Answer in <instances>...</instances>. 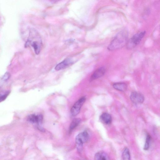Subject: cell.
Masks as SVG:
<instances>
[{"mask_svg": "<svg viewBox=\"0 0 160 160\" xmlns=\"http://www.w3.org/2000/svg\"><path fill=\"white\" fill-rule=\"evenodd\" d=\"M128 33L126 30L120 31L111 41L108 47L110 51H114L122 48L128 42Z\"/></svg>", "mask_w": 160, "mask_h": 160, "instance_id": "1", "label": "cell"}, {"mask_svg": "<svg viewBox=\"0 0 160 160\" xmlns=\"http://www.w3.org/2000/svg\"><path fill=\"white\" fill-rule=\"evenodd\" d=\"M86 100V98L83 97L80 99L75 104L71 109V113L72 115L75 116L79 113L81 108Z\"/></svg>", "mask_w": 160, "mask_h": 160, "instance_id": "4", "label": "cell"}, {"mask_svg": "<svg viewBox=\"0 0 160 160\" xmlns=\"http://www.w3.org/2000/svg\"><path fill=\"white\" fill-rule=\"evenodd\" d=\"M114 88L119 91L124 92L127 89V85L123 83H117L113 85Z\"/></svg>", "mask_w": 160, "mask_h": 160, "instance_id": "10", "label": "cell"}, {"mask_svg": "<svg viewBox=\"0 0 160 160\" xmlns=\"http://www.w3.org/2000/svg\"><path fill=\"white\" fill-rule=\"evenodd\" d=\"M132 101L137 104L142 103L144 101L145 98L141 94L137 92H132L130 96Z\"/></svg>", "mask_w": 160, "mask_h": 160, "instance_id": "6", "label": "cell"}, {"mask_svg": "<svg viewBox=\"0 0 160 160\" xmlns=\"http://www.w3.org/2000/svg\"><path fill=\"white\" fill-rule=\"evenodd\" d=\"M95 160H107L106 155L103 151H100L96 153L94 156Z\"/></svg>", "mask_w": 160, "mask_h": 160, "instance_id": "12", "label": "cell"}, {"mask_svg": "<svg viewBox=\"0 0 160 160\" xmlns=\"http://www.w3.org/2000/svg\"><path fill=\"white\" fill-rule=\"evenodd\" d=\"M122 158L123 160H130V151L128 148H126L124 149L122 153Z\"/></svg>", "mask_w": 160, "mask_h": 160, "instance_id": "13", "label": "cell"}, {"mask_svg": "<svg viewBox=\"0 0 160 160\" xmlns=\"http://www.w3.org/2000/svg\"><path fill=\"white\" fill-rule=\"evenodd\" d=\"M146 32L143 31L134 35L127 43V48L129 50L132 49L138 45L145 36Z\"/></svg>", "mask_w": 160, "mask_h": 160, "instance_id": "2", "label": "cell"}, {"mask_svg": "<svg viewBox=\"0 0 160 160\" xmlns=\"http://www.w3.org/2000/svg\"><path fill=\"white\" fill-rule=\"evenodd\" d=\"M11 77V75L8 72H6L2 77V78L3 82H6Z\"/></svg>", "mask_w": 160, "mask_h": 160, "instance_id": "17", "label": "cell"}, {"mask_svg": "<svg viewBox=\"0 0 160 160\" xmlns=\"http://www.w3.org/2000/svg\"><path fill=\"white\" fill-rule=\"evenodd\" d=\"M81 119L79 118L74 119L71 122L69 127V132L72 131L79 124Z\"/></svg>", "mask_w": 160, "mask_h": 160, "instance_id": "11", "label": "cell"}, {"mask_svg": "<svg viewBox=\"0 0 160 160\" xmlns=\"http://www.w3.org/2000/svg\"><path fill=\"white\" fill-rule=\"evenodd\" d=\"M106 71V69L103 67H101L97 69L91 76L90 78V82H92L103 76L105 74Z\"/></svg>", "mask_w": 160, "mask_h": 160, "instance_id": "8", "label": "cell"}, {"mask_svg": "<svg viewBox=\"0 0 160 160\" xmlns=\"http://www.w3.org/2000/svg\"><path fill=\"white\" fill-rule=\"evenodd\" d=\"M100 120L103 123L109 125L112 122V117L110 115L107 113H103L100 116Z\"/></svg>", "mask_w": 160, "mask_h": 160, "instance_id": "9", "label": "cell"}, {"mask_svg": "<svg viewBox=\"0 0 160 160\" xmlns=\"http://www.w3.org/2000/svg\"><path fill=\"white\" fill-rule=\"evenodd\" d=\"M73 63L72 60L71 58H67L59 63L55 69L57 71L64 69L71 65Z\"/></svg>", "mask_w": 160, "mask_h": 160, "instance_id": "7", "label": "cell"}, {"mask_svg": "<svg viewBox=\"0 0 160 160\" xmlns=\"http://www.w3.org/2000/svg\"><path fill=\"white\" fill-rule=\"evenodd\" d=\"M89 138L88 133L86 131L80 133L77 136L75 141L79 149L82 148L84 143L87 142Z\"/></svg>", "mask_w": 160, "mask_h": 160, "instance_id": "3", "label": "cell"}, {"mask_svg": "<svg viewBox=\"0 0 160 160\" xmlns=\"http://www.w3.org/2000/svg\"><path fill=\"white\" fill-rule=\"evenodd\" d=\"M10 93L9 91H7L0 94V102L4 101L9 95Z\"/></svg>", "mask_w": 160, "mask_h": 160, "instance_id": "16", "label": "cell"}, {"mask_svg": "<svg viewBox=\"0 0 160 160\" xmlns=\"http://www.w3.org/2000/svg\"><path fill=\"white\" fill-rule=\"evenodd\" d=\"M28 120L31 123L37 124L38 128L41 127V125L43 122V116L41 115L32 114L28 116Z\"/></svg>", "mask_w": 160, "mask_h": 160, "instance_id": "5", "label": "cell"}, {"mask_svg": "<svg viewBox=\"0 0 160 160\" xmlns=\"http://www.w3.org/2000/svg\"><path fill=\"white\" fill-rule=\"evenodd\" d=\"M151 139V137L150 136L149 134L147 135L144 147V149L145 150H147L149 149V147L150 142Z\"/></svg>", "mask_w": 160, "mask_h": 160, "instance_id": "15", "label": "cell"}, {"mask_svg": "<svg viewBox=\"0 0 160 160\" xmlns=\"http://www.w3.org/2000/svg\"><path fill=\"white\" fill-rule=\"evenodd\" d=\"M31 45L33 47L36 54H38L40 52V48H41L38 43L36 42H34L32 43Z\"/></svg>", "mask_w": 160, "mask_h": 160, "instance_id": "14", "label": "cell"}]
</instances>
